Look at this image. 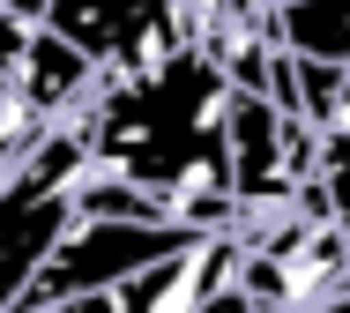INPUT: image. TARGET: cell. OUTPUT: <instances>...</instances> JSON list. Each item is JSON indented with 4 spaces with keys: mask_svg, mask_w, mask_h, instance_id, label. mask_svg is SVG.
Returning <instances> with one entry per match:
<instances>
[{
    "mask_svg": "<svg viewBox=\"0 0 350 313\" xmlns=\"http://www.w3.org/2000/svg\"><path fill=\"white\" fill-rule=\"evenodd\" d=\"M82 187H90V156L75 127H53L45 150L0 187V313L30 299V284L53 269V254L82 224Z\"/></svg>",
    "mask_w": 350,
    "mask_h": 313,
    "instance_id": "7a4b0ae2",
    "label": "cell"
},
{
    "mask_svg": "<svg viewBox=\"0 0 350 313\" xmlns=\"http://www.w3.org/2000/svg\"><path fill=\"white\" fill-rule=\"evenodd\" d=\"M0 15H15V0H0Z\"/></svg>",
    "mask_w": 350,
    "mask_h": 313,
    "instance_id": "8fae6325",
    "label": "cell"
},
{
    "mask_svg": "<svg viewBox=\"0 0 350 313\" xmlns=\"http://www.w3.org/2000/svg\"><path fill=\"white\" fill-rule=\"evenodd\" d=\"M276 45L291 60L350 68V0H276Z\"/></svg>",
    "mask_w": 350,
    "mask_h": 313,
    "instance_id": "52a82bcc",
    "label": "cell"
},
{
    "mask_svg": "<svg viewBox=\"0 0 350 313\" xmlns=\"http://www.w3.org/2000/svg\"><path fill=\"white\" fill-rule=\"evenodd\" d=\"M90 179L149 194L179 232H239L231 194V82L209 53H172L164 68L105 75L75 120Z\"/></svg>",
    "mask_w": 350,
    "mask_h": 313,
    "instance_id": "6da1fadb",
    "label": "cell"
},
{
    "mask_svg": "<svg viewBox=\"0 0 350 313\" xmlns=\"http://www.w3.org/2000/svg\"><path fill=\"white\" fill-rule=\"evenodd\" d=\"M321 187V135L298 127L254 90H231V194H239V224L306 209Z\"/></svg>",
    "mask_w": 350,
    "mask_h": 313,
    "instance_id": "3957f363",
    "label": "cell"
},
{
    "mask_svg": "<svg viewBox=\"0 0 350 313\" xmlns=\"http://www.w3.org/2000/svg\"><path fill=\"white\" fill-rule=\"evenodd\" d=\"M306 209L350 239V135H321V187Z\"/></svg>",
    "mask_w": 350,
    "mask_h": 313,
    "instance_id": "9c48e42d",
    "label": "cell"
},
{
    "mask_svg": "<svg viewBox=\"0 0 350 313\" xmlns=\"http://www.w3.org/2000/svg\"><path fill=\"white\" fill-rule=\"evenodd\" d=\"M45 135H53V127H45L30 105H23V90H15V82L0 75V187H8V179L30 164V156L45 150Z\"/></svg>",
    "mask_w": 350,
    "mask_h": 313,
    "instance_id": "ba28073f",
    "label": "cell"
},
{
    "mask_svg": "<svg viewBox=\"0 0 350 313\" xmlns=\"http://www.w3.org/2000/svg\"><path fill=\"white\" fill-rule=\"evenodd\" d=\"M0 75L23 90V105H30L45 127H75L82 105H90L97 82H105L68 38H60V30H45V23H15V15H0Z\"/></svg>",
    "mask_w": 350,
    "mask_h": 313,
    "instance_id": "8992f818",
    "label": "cell"
},
{
    "mask_svg": "<svg viewBox=\"0 0 350 313\" xmlns=\"http://www.w3.org/2000/svg\"><path fill=\"white\" fill-rule=\"evenodd\" d=\"M45 30H60L97 75H142L194 45L179 0H53Z\"/></svg>",
    "mask_w": 350,
    "mask_h": 313,
    "instance_id": "5b68a950",
    "label": "cell"
},
{
    "mask_svg": "<svg viewBox=\"0 0 350 313\" xmlns=\"http://www.w3.org/2000/svg\"><path fill=\"white\" fill-rule=\"evenodd\" d=\"M328 135H350V75H343V112H336V127Z\"/></svg>",
    "mask_w": 350,
    "mask_h": 313,
    "instance_id": "30bf717a",
    "label": "cell"
},
{
    "mask_svg": "<svg viewBox=\"0 0 350 313\" xmlns=\"http://www.w3.org/2000/svg\"><path fill=\"white\" fill-rule=\"evenodd\" d=\"M202 232H172V224H127V217H82L68 232V246L53 254V269L30 284V299L15 313H45V306H68V299H97V291H120L135 284L142 269L187 254Z\"/></svg>",
    "mask_w": 350,
    "mask_h": 313,
    "instance_id": "277c9868",
    "label": "cell"
},
{
    "mask_svg": "<svg viewBox=\"0 0 350 313\" xmlns=\"http://www.w3.org/2000/svg\"><path fill=\"white\" fill-rule=\"evenodd\" d=\"M179 8H202V0H179Z\"/></svg>",
    "mask_w": 350,
    "mask_h": 313,
    "instance_id": "7c38bea8",
    "label": "cell"
}]
</instances>
